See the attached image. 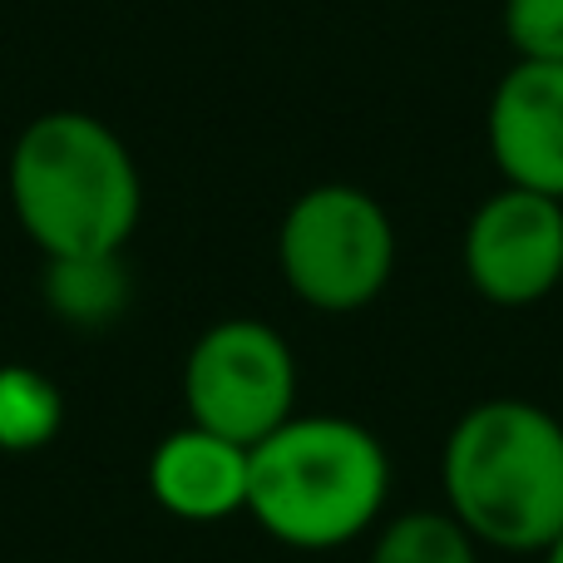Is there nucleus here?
<instances>
[{
  "instance_id": "obj_13",
  "label": "nucleus",
  "mask_w": 563,
  "mask_h": 563,
  "mask_svg": "<svg viewBox=\"0 0 563 563\" xmlns=\"http://www.w3.org/2000/svg\"><path fill=\"white\" fill-rule=\"evenodd\" d=\"M539 563H563V534L554 539V544L544 549V554H539Z\"/></svg>"
},
{
  "instance_id": "obj_5",
  "label": "nucleus",
  "mask_w": 563,
  "mask_h": 563,
  "mask_svg": "<svg viewBox=\"0 0 563 563\" xmlns=\"http://www.w3.org/2000/svg\"><path fill=\"white\" fill-rule=\"evenodd\" d=\"M188 426L253 450L297 416V356L287 336L257 317L213 321L184 361Z\"/></svg>"
},
{
  "instance_id": "obj_9",
  "label": "nucleus",
  "mask_w": 563,
  "mask_h": 563,
  "mask_svg": "<svg viewBox=\"0 0 563 563\" xmlns=\"http://www.w3.org/2000/svg\"><path fill=\"white\" fill-rule=\"evenodd\" d=\"M40 291H45V307L75 331L114 327L129 311V301H134V282H129L124 253L49 257L45 277H40Z\"/></svg>"
},
{
  "instance_id": "obj_11",
  "label": "nucleus",
  "mask_w": 563,
  "mask_h": 563,
  "mask_svg": "<svg viewBox=\"0 0 563 563\" xmlns=\"http://www.w3.org/2000/svg\"><path fill=\"white\" fill-rule=\"evenodd\" d=\"M366 563H479V544L445 509H406L376 529Z\"/></svg>"
},
{
  "instance_id": "obj_12",
  "label": "nucleus",
  "mask_w": 563,
  "mask_h": 563,
  "mask_svg": "<svg viewBox=\"0 0 563 563\" xmlns=\"http://www.w3.org/2000/svg\"><path fill=\"white\" fill-rule=\"evenodd\" d=\"M505 40L525 65H563V0H505Z\"/></svg>"
},
{
  "instance_id": "obj_2",
  "label": "nucleus",
  "mask_w": 563,
  "mask_h": 563,
  "mask_svg": "<svg viewBox=\"0 0 563 563\" xmlns=\"http://www.w3.org/2000/svg\"><path fill=\"white\" fill-rule=\"evenodd\" d=\"M445 515L499 554H544L563 534V420L519 396L470 406L440 450Z\"/></svg>"
},
{
  "instance_id": "obj_8",
  "label": "nucleus",
  "mask_w": 563,
  "mask_h": 563,
  "mask_svg": "<svg viewBox=\"0 0 563 563\" xmlns=\"http://www.w3.org/2000/svg\"><path fill=\"white\" fill-rule=\"evenodd\" d=\"M148 495L188 525L247 515V450L198 426L174 430L148 455Z\"/></svg>"
},
{
  "instance_id": "obj_1",
  "label": "nucleus",
  "mask_w": 563,
  "mask_h": 563,
  "mask_svg": "<svg viewBox=\"0 0 563 563\" xmlns=\"http://www.w3.org/2000/svg\"><path fill=\"white\" fill-rule=\"evenodd\" d=\"M20 233L49 257L124 253L144 213L129 144L85 109H49L20 129L5 168Z\"/></svg>"
},
{
  "instance_id": "obj_6",
  "label": "nucleus",
  "mask_w": 563,
  "mask_h": 563,
  "mask_svg": "<svg viewBox=\"0 0 563 563\" xmlns=\"http://www.w3.org/2000/svg\"><path fill=\"white\" fill-rule=\"evenodd\" d=\"M460 267L489 307H534L554 297L563 287V203L505 184L470 213Z\"/></svg>"
},
{
  "instance_id": "obj_10",
  "label": "nucleus",
  "mask_w": 563,
  "mask_h": 563,
  "mask_svg": "<svg viewBox=\"0 0 563 563\" xmlns=\"http://www.w3.org/2000/svg\"><path fill=\"white\" fill-rule=\"evenodd\" d=\"M65 426V396L35 366H0V455H35Z\"/></svg>"
},
{
  "instance_id": "obj_7",
  "label": "nucleus",
  "mask_w": 563,
  "mask_h": 563,
  "mask_svg": "<svg viewBox=\"0 0 563 563\" xmlns=\"http://www.w3.org/2000/svg\"><path fill=\"white\" fill-rule=\"evenodd\" d=\"M485 139L509 188L563 203V65H515L489 95Z\"/></svg>"
},
{
  "instance_id": "obj_4",
  "label": "nucleus",
  "mask_w": 563,
  "mask_h": 563,
  "mask_svg": "<svg viewBox=\"0 0 563 563\" xmlns=\"http://www.w3.org/2000/svg\"><path fill=\"white\" fill-rule=\"evenodd\" d=\"M277 267L301 307L346 317L386 291L396 273V223L366 188L317 184L282 213Z\"/></svg>"
},
{
  "instance_id": "obj_3",
  "label": "nucleus",
  "mask_w": 563,
  "mask_h": 563,
  "mask_svg": "<svg viewBox=\"0 0 563 563\" xmlns=\"http://www.w3.org/2000/svg\"><path fill=\"white\" fill-rule=\"evenodd\" d=\"M390 455L361 420L291 416L247 450V515L267 539L331 554L380 525Z\"/></svg>"
}]
</instances>
